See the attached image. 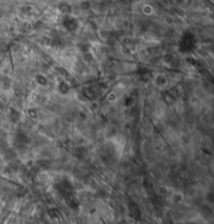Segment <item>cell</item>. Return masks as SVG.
Listing matches in <instances>:
<instances>
[{"label": "cell", "mask_w": 214, "mask_h": 224, "mask_svg": "<svg viewBox=\"0 0 214 224\" xmlns=\"http://www.w3.org/2000/svg\"><path fill=\"white\" fill-rule=\"evenodd\" d=\"M63 23V26L65 27L66 30H68V31L70 32H73L75 30L77 29V27H79V22H77V20L75 19L74 17H72V16H69V15H66L64 19H63L62 21Z\"/></svg>", "instance_id": "6da1fadb"}, {"label": "cell", "mask_w": 214, "mask_h": 224, "mask_svg": "<svg viewBox=\"0 0 214 224\" xmlns=\"http://www.w3.org/2000/svg\"><path fill=\"white\" fill-rule=\"evenodd\" d=\"M168 187H166V186H161V187L159 188V192L161 193L162 195H165L168 193Z\"/></svg>", "instance_id": "7a4b0ae2"}]
</instances>
